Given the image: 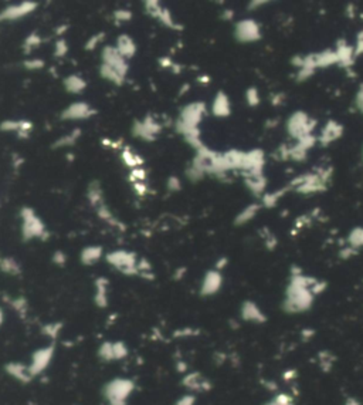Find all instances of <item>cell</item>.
I'll use <instances>...</instances> for the list:
<instances>
[{
  "mask_svg": "<svg viewBox=\"0 0 363 405\" xmlns=\"http://www.w3.org/2000/svg\"><path fill=\"white\" fill-rule=\"evenodd\" d=\"M163 7L165 6H162V3L159 0H145L144 1V9L146 11V14L155 20H159L163 11Z\"/></svg>",
  "mask_w": 363,
  "mask_h": 405,
  "instance_id": "obj_30",
  "label": "cell"
},
{
  "mask_svg": "<svg viewBox=\"0 0 363 405\" xmlns=\"http://www.w3.org/2000/svg\"><path fill=\"white\" fill-rule=\"evenodd\" d=\"M233 16H234V11L231 9H227L223 11V14H221V19L223 20H231L233 19Z\"/></svg>",
  "mask_w": 363,
  "mask_h": 405,
  "instance_id": "obj_55",
  "label": "cell"
},
{
  "mask_svg": "<svg viewBox=\"0 0 363 405\" xmlns=\"http://www.w3.org/2000/svg\"><path fill=\"white\" fill-rule=\"evenodd\" d=\"M223 286V276L219 270L213 269L206 271L204 277L201 280L200 284V296L203 297H210L219 293Z\"/></svg>",
  "mask_w": 363,
  "mask_h": 405,
  "instance_id": "obj_11",
  "label": "cell"
},
{
  "mask_svg": "<svg viewBox=\"0 0 363 405\" xmlns=\"http://www.w3.org/2000/svg\"><path fill=\"white\" fill-rule=\"evenodd\" d=\"M104 40H105V31H98V33L92 34L90 39L87 40L86 44H84V48H86L87 51H94Z\"/></svg>",
  "mask_w": 363,
  "mask_h": 405,
  "instance_id": "obj_36",
  "label": "cell"
},
{
  "mask_svg": "<svg viewBox=\"0 0 363 405\" xmlns=\"http://www.w3.org/2000/svg\"><path fill=\"white\" fill-rule=\"evenodd\" d=\"M184 174H186V176H187V179L189 181H191V182H199V181H201L206 175L201 174L199 169H196L194 166H191V165H189L187 166V169L184 171Z\"/></svg>",
  "mask_w": 363,
  "mask_h": 405,
  "instance_id": "obj_44",
  "label": "cell"
},
{
  "mask_svg": "<svg viewBox=\"0 0 363 405\" xmlns=\"http://www.w3.org/2000/svg\"><path fill=\"white\" fill-rule=\"evenodd\" d=\"M4 371L9 374L10 378L16 380L20 384H29L33 380L31 373L29 370V364L24 363H17V361H10L4 366Z\"/></svg>",
  "mask_w": 363,
  "mask_h": 405,
  "instance_id": "obj_12",
  "label": "cell"
},
{
  "mask_svg": "<svg viewBox=\"0 0 363 405\" xmlns=\"http://www.w3.org/2000/svg\"><path fill=\"white\" fill-rule=\"evenodd\" d=\"M98 71H99V76H101V78H104V80H106V81L112 83V84L116 86V87H122V86L125 84V81H126V77L121 76L118 71H115L114 68L108 67L106 64H102V63L99 64Z\"/></svg>",
  "mask_w": 363,
  "mask_h": 405,
  "instance_id": "obj_21",
  "label": "cell"
},
{
  "mask_svg": "<svg viewBox=\"0 0 363 405\" xmlns=\"http://www.w3.org/2000/svg\"><path fill=\"white\" fill-rule=\"evenodd\" d=\"M206 114V104L203 101H193L184 106L179 113V117L175 123V130L182 136L190 131L199 130V124Z\"/></svg>",
  "mask_w": 363,
  "mask_h": 405,
  "instance_id": "obj_3",
  "label": "cell"
},
{
  "mask_svg": "<svg viewBox=\"0 0 363 405\" xmlns=\"http://www.w3.org/2000/svg\"><path fill=\"white\" fill-rule=\"evenodd\" d=\"M246 98H247V104H249L250 107H256L260 104V96H258V91L257 88L251 87L247 90V93H246Z\"/></svg>",
  "mask_w": 363,
  "mask_h": 405,
  "instance_id": "obj_45",
  "label": "cell"
},
{
  "mask_svg": "<svg viewBox=\"0 0 363 405\" xmlns=\"http://www.w3.org/2000/svg\"><path fill=\"white\" fill-rule=\"evenodd\" d=\"M115 48L118 50V53L126 60H131L136 56V51H138V46L135 43V40L132 36L122 33L116 37L115 41Z\"/></svg>",
  "mask_w": 363,
  "mask_h": 405,
  "instance_id": "obj_15",
  "label": "cell"
},
{
  "mask_svg": "<svg viewBox=\"0 0 363 405\" xmlns=\"http://www.w3.org/2000/svg\"><path fill=\"white\" fill-rule=\"evenodd\" d=\"M182 384L191 393H200L210 390L211 384L199 373H186L182 378Z\"/></svg>",
  "mask_w": 363,
  "mask_h": 405,
  "instance_id": "obj_13",
  "label": "cell"
},
{
  "mask_svg": "<svg viewBox=\"0 0 363 405\" xmlns=\"http://www.w3.org/2000/svg\"><path fill=\"white\" fill-rule=\"evenodd\" d=\"M241 317L246 321H254V323H261L266 320L263 311L258 309L257 304H254L253 301H246L241 306Z\"/></svg>",
  "mask_w": 363,
  "mask_h": 405,
  "instance_id": "obj_20",
  "label": "cell"
},
{
  "mask_svg": "<svg viewBox=\"0 0 363 405\" xmlns=\"http://www.w3.org/2000/svg\"><path fill=\"white\" fill-rule=\"evenodd\" d=\"M197 81L201 84H207V83H210L211 78L209 76H200V77H197Z\"/></svg>",
  "mask_w": 363,
  "mask_h": 405,
  "instance_id": "obj_57",
  "label": "cell"
},
{
  "mask_svg": "<svg viewBox=\"0 0 363 405\" xmlns=\"http://www.w3.org/2000/svg\"><path fill=\"white\" fill-rule=\"evenodd\" d=\"M0 270L10 276H19L21 273V266L13 258H0Z\"/></svg>",
  "mask_w": 363,
  "mask_h": 405,
  "instance_id": "obj_27",
  "label": "cell"
},
{
  "mask_svg": "<svg viewBox=\"0 0 363 405\" xmlns=\"http://www.w3.org/2000/svg\"><path fill=\"white\" fill-rule=\"evenodd\" d=\"M80 136H81V130H80V128H76V130H73L70 134H66L63 135V136H60V138H57V139L54 141V144L51 145V148H53V149H61V148L73 146V145L77 144V141L80 139Z\"/></svg>",
  "mask_w": 363,
  "mask_h": 405,
  "instance_id": "obj_24",
  "label": "cell"
},
{
  "mask_svg": "<svg viewBox=\"0 0 363 405\" xmlns=\"http://www.w3.org/2000/svg\"><path fill=\"white\" fill-rule=\"evenodd\" d=\"M112 17H114L115 23H126V21H131L134 19V13L129 9H116L112 13Z\"/></svg>",
  "mask_w": 363,
  "mask_h": 405,
  "instance_id": "obj_40",
  "label": "cell"
},
{
  "mask_svg": "<svg viewBox=\"0 0 363 405\" xmlns=\"http://www.w3.org/2000/svg\"><path fill=\"white\" fill-rule=\"evenodd\" d=\"M54 354H56V346L54 344H48V346L40 347L33 351L29 363V370L33 378L40 377L47 370L50 364H51V361H53V358H54Z\"/></svg>",
  "mask_w": 363,
  "mask_h": 405,
  "instance_id": "obj_5",
  "label": "cell"
},
{
  "mask_svg": "<svg viewBox=\"0 0 363 405\" xmlns=\"http://www.w3.org/2000/svg\"><path fill=\"white\" fill-rule=\"evenodd\" d=\"M43 43V40H41V36L38 34L37 31H31L29 36L24 39V43H23V50H24V53L27 54V53H31L34 48H37L40 44Z\"/></svg>",
  "mask_w": 363,
  "mask_h": 405,
  "instance_id": "obj_33",
  "label": "cell"
},
{
  "mask_svg": "<svg viewBox=\"0 0 363 405\" xmlns=\"http://www.w3.org/2000/svg\"><path fill=\"white\" fill-rule=\"evenodd\" d=\"M171 70L173 71V74H181L182 70H183V66H181L179 63H175V64H173V67L171 68Z\"/></svg>",
  "mask_w": 363,
  "mask_h": 405,
  "instance_id": "obj_56",
  "label": "cell"
},
{
  "mask_svg": "<svg viewBox=\"0 0 363 405\" xmlns=\"http://www.w3.org/2000/svg\"><path fill=\"white\" fill-rule=\"evenodd\" d=\"M105 261L111 265L115 270L122 273L125 276H139L138 270V256L135 252L116 249L105 255Z\"/></svg>",
  "mask_w": 363,
  "mask_h": 405,
  "instance_id": "obj_4",
  "label": "cell"
},
{
  "mask_svg": "<svg viewBox=\"0 0 363 405\" xmlns=\"http://www.w3.org/2000/svg\"><path fill=\"white\" fill-rule=\"evenodd\" d=\"M363 53V33L359 34V39H358V46L355 47V56L358 54H362Z\"/></svg>",
  "mask_w": 363,
  "mask_h": 405,
  "instance_id": "obj_51",
  "label": "cell"
},
{
  "mask_svg": "<svg viewBox=\"0 0 363 405\" xmlns=\"http://www.w3.org/2000/svg\"><path fill=\"white\" fill-rule=\"evenodd\" d=\"M342 130H344L342 126H339V124L335 123V121H331V123H328L325 128L322 130V134L319 136V141H321L322 144H329V142H332L335 139H338V138L342 135Z\"/></svg>",
  "mask_w": 363,
  "mask_h": 405,
  "instance_id": "obj_22",
  "label": "cell"
},
{
  "mask_svg": "<svg viewBox=\"0 0 363 405\" xmlns=\"http://www.w3.org/2000/svg\"><path fill=\"white\" fill-rule=\"evenodd\" d=\"M314 126H315V123L308 120V117L304 113H296L288 120V131H289V134L298 139L311 134V131L314 130Z\"/></svg>",
  "mask_w": 363,
  "mask_h": 405,
  "instance_id": "obj_9",
  "label": "cell"
},
{
  "mask_svg": "<svg viewBox=\"0 0 363 405\" xmlns=\"http://www.w3.org/2000/svg\"><path fill=\"white\" fill-rule=\"evenodd\" d=\"M96 113L98 111L95 108H92L86 101H74L63 110L60 117L64 121H83L96 116Z\"/></svg>",
  "mask_w": 363,
  "mask_h": 405,
  "instance_id": "obj_8",
  "label": "cell"
},
{
  "mask_svg": "<svg viewBox=\"0 0 363 405\" xmlns=\"http://www.w3.org/2000/svg\"><path fill=\"white\" fill-rule=\"evenodd\" d=\"M87 81L86 78L80 74H68L67 77L63 78V87L67 91L68 94H83L87 90Z\"/></svg>",
  "mask_w": 363,
  "mask_h": 405,
  "instance_id": "obj_18",
  "label": "cell"
},
{
  "mask_svg": "<svg viewBox=\"0 0 363 405\" xmlns=\"http://www.w3.org/2000/svg\"><path fill=\"white\" fill-rule=\"evenodd\" d=\"M227 263H229V261H227V258H221V259H219L217 261V263H216V270H221L224 269L226 266H227Z\"/></svg>",
  "mask_w": 363,
  "mask_h": 405,
  "instance_id": "obj_53",
  "label": "cell"
},
{
  "mask_svg": "<svg viewBox=\"0 0 363 405\" xmlns=\"http://www.w3.org/2000/svg\"><path fill=\"white\" fill-rule=\"evenodd\" d=\"M98 358L104 363H112L114 360V347H112V341H104L101 343V346L98 347Z\"/></svg>",
  "mask_w": 363,
  "mask_h": 405,
  "instance_id": "obj_32",
  "label": "cell"
},
{
  "mask_svg": "<svg viewBox=\"0 0 363 405\" xmlns=\"http://www.w3.org/2000/svg\"><path fill=\"white\" fill-rule=\"evenodd\" d=\"M158 64H159V67L166 68V70L169 68L171 70L173 67V64H175V61L169 56H163V57L158 58Z\"/></svg>",
  "mask_w": 363,
  "mask_h": 405,
  "instance_id": "obj_49",
  "label": "cell"
},
{
  "mask_svg": "<svg viewBox=\"0 0 363 405\" xmlns=\"http://www.w3.org/2000/svg\"><path fill=\"white\" fill-rule=\"evenodd\" d=\"M186 271H187L186 268H179V269H176V271H175V280L183 279V276H184V273H186Z\"/></svg>",
  "mask_w": 363,
  "mask_h": 405,
  "instance_id": "obj_54",
  "label": "cell"
},
{
  "mask_svg": "<svg viewBox=\"0 0 363 405\" xmlns=\"http://www.w3.org/2000/svg\"><path fill=\"white\" fill-rule=\"evenodd\" d=\"M194 334H197V331H194L191 328H182V330L175 331V337H184V336H194Z\"/></svg>",
  "mask_w": 363,
  "mask_h": 405,
  "instance_id": "obj_50",
  "label": "cell"
},
{
  "mask_svg": "<svg viewBox=\"0 0 363 405\" xmlns=\"http://www.w3.org/2000/svg\"><path fill=\"white\" fill-rule=\"evenodd\" d=\"M159 21L162 23L165 27H168V29L179 30V31L183 30V24H179V23L175 20L172 11L168 9V7H163V11L162 14H161V17H159Z\"/></svg>",
  "mask_w": 363,
  "mask_h": 405,
  "instance_id": "obj_31",
  "label": "cell"
},
{
  "mask_svg": "<svg viewBox=\"0 0 363 405\" xmlns=\"http://www.w3.org/2000/svg\"><path fill=\"white\" fill-rule=\"evenodd\" d=\"M146 178H148V172H146L144 166H138L135 169H131V172H129V181L132 183L145 182Z\"/></svg>",
  "mask_w": 363,
  "mask_h": 405,
  "instance_id": "obj_41",
  "label": "cell"
},
{
  "mask_svg": "<svg viewBox=\"0 0 363 405\" xmlns=\"http://www.w3.org/2000/svg\"><path fill=\"white\" fill-rule=\"evenodd\" d=\"M258 209H260V205H257V203H253V205H250L247 208H244V209L237 215V218H236L234 223H236V225H244V223L250 222V221L257 215Z\"/></svg>",
  "mask_w": 363,
  "mask_h": 405,
  "instance_id": "obj_28",
  "label": "cell"
},
{
  "mask_svg": "<svg viewBox=\"0 0 363 405\" xmlns=\"http://www.w3.org/2000/svg\"><path fill=\"white\" fill-rule=\"evenodd\" d=\"M211 114L217 118H226L231 114V104L229 96L224 91H217L211 103Z\"/></svg>",
  "mask_w": 363,
  "mask_h": 405,
  "instance_id": "obj_16",
  "label": "cell"
},
{
  "mask_svg": "<svg viewBox=\"0 0 363 405\" xmlns=\"http://www.w3.org/2000/svg\"><path fill=\"white\" fill-rule=\"evenodd\" d=\"M244 182H246L250 191L254 192L256 195H260V193L264 191V188H266V179H264L263 174H246L244 175Z\"/></svg>",
  "mask_w": 363,
  "mask_h": 405,
  "instance_id": "obj_25",
  "label": "cell"
},
{
  "mask_svg": "<svg viewBox=\"0 0 363 405\" xmlns=\"http://www.w3.org/2000/svg\"><path fill=\"white\" fill-rule=\"evenodd\" d=\"M20 219H21V239L24 242H31L40 239V241H47L50 233L47 232L46 223L38 216L36 211L29 206H23L19 212Z\"/></svg>",
  "mask_w": 363,
  "mask_h": 405,
  "instance_id": "obj_1",
  "label": "cell"
},
{
  "mask_svg": "<svg viewBox=\"0 0 363 405\" xmlns=\"http://www.w3.org/2000/svg\"><path fill=\"white\" fill-rule=\"evenodd\" d=\"M61 330H63V323L60 321H54V323H47L41 327V333L43 336H46L48 340L51 341H56L60 334H61Z\"/></svg>",
  "mask_w": 363,
  "mask_h": 405,
  "instance_id": "obj_29",
  "label": "cell"
},
{
  "mask_svg": "<svg viewBox=\"0 0 363 405\" xmlns=\"http://www.w3.org/2000/svg\"><path fill=\"white\" fill-rule=\"evenodd\" d=\"M234 37L241 41V43H249V41H257L261 37V31L258 24L251 19L240 20L236 24L234 29Z\"/></svg>",
  "mask_w": 363,
  "mask_h": 405,
  "instance_id": "obj_10",
  "label": "cell"
},
{
  "mask_svg": "<svg viewBox=\"0 0 363 405\" xmlns=\"http://www.w3.org/2000/svg\"><path fill=\"white\" fill-rule=\"evenodd\" d=\"M112 347H114L115 361H122L129 356V348L124 341H112Z\"/></svg>",
  "mask_w": 363,
  "mask_h": 405,
  "instance_id": "obj_34",
  "label": "cell"
},
{
  "mask_svg": "<svg viewBox=\"0 0 363 405\" xmlns=\"http://www.w3.org/2000/svg\"><path fill=\"white\" fill-rule=\"evenodd\" d=\"M101 63L106 64L108 67L114 68L115 71H118L121 76L126 77L128 73H129V63L128 60L124 58L118 50L115 48V46H104L102 51H101Z\"/></svg>",
  "mask_w": 363,
  "mask_h": 405,
  "instance_id": "obj_7",
  "label": "cell"
},
{
  "mask_svg": "<svg viewBox=\"0 0 363 405\" xmlns=\"http://www.w3.org/2000/svg\"><path fill=\"white\" fill-rule=\"evenodd\" d=\"M3 323H4V310L0 307V327L3 326Z\"/></svg>",
  "mask_w": 363,
  "mask_h": 405,
  "instance_id": "obj_58",
  "label": "cell"
},
{
  "mask_svg": "<svg viewBox=\"0 0 363 405\" xmlns=\"http://www.w3.org/2000/svg\"><path fill=\"white\" fill-rule=\"evenodd\" d=\"M166 189H168L169 192H179V191H182L181 178H178V176H175V175L168 176V179H166Z\"/></svg>",
  "mask_w": 363,
  "mask_h": 405,
  "instance_id": "obj_43",
  "label": "cell"
},
{
  "mask_svg": "<svg viewBox=\"0 0 363 405\" xmlns=\"http://www.w3.org/2000/svg\"><path fill=\"white\" fill-rule=\"evenodd\" d=\"M94 303L98 309H106L109 304V280L101 276L94 281Z\"/></svg>",
  "mask_w": 363,
  "mask_h": 405,
  "instance_id": "obj_14",
  "label": "cell"
},
{
  "mask_svg": "<svg viewBox=\"0 0 363 405\" xmlns=\"http://www.w3.org/2000/svg\"><path fill=\"white\" fill-rule=\"evenodd\" d=\"M37 7L38 3L33 1V0H24V1L16 3V4H9L3 10H0V23L23 19L31 13H34Z\"/></svg>",
  "mask_w": 363,
  "mask_h": 405,
  "instance_id": "obj_6",
  "label": "cell"
},
{
  "mask_svg": "<svg viewBox=\"0 0 363 405\" xmlns=\"http://www.w3.org/2000/svg\"><path fill=\"white\" fill-rule=\"evenodd\" d=\"M142 121H144V124L146 126V128H148V130H149V131H151V133H152L156 138H158V135L162 133V130H163L162 124H161V123H158L152 114H146V116L144 117V120H142Z\"/></svg>",
  "mask_w": 363,
  "mask_h": 405,
  "instance_id": "obj_35",
  "label": "cell"
},
{
  "mask_svg": "<svg viewBox=\"0 0 363 405\" xmlns=\"http://www.w3.org/2000/svg\"><path fill=\"white\" fill-rule=\"evenodd\" d=\"M51 262H53L56 266L63 268V266H66V263H67V255H66L63 251H56L53 253V256H51Z\"/></svg>",
  "mask_w": 363,
  "mask_h": 405,
  "instance_id": "obj_46",
  "label": "cell"
},
{
  "mask_svg": "<svg viewBox=\"0 0 363 405\" xmlns=\"http://www.w3.org/2000/svg\"><path fill=\"white\" fill-rule=\"evenodd\" d=\"M68 51H70V47H68L67 40L64 37L56 40V43H54V57L64 58L68 54Z\"/></svg>",
  "mask_w": 363,
  "mask_h": 405,
  "instance_id": "obj_39",
  "label": "cell"
},
{
  "mask_svg": "<svg viewBox=\"0 0 363 405\" xmlns=\"http://www.w3.org/2000/svg\"><path fill=\"white\" fill-rule=\"evenodd\" d=\"M132 186H134L135 193L138 196H141V198H144L145 195L149 192V188H148V185L145 182H135L132 183Z\"/></svg>",
  "mask_w": 363,
  "mask_h": 405,
  "instance_id": "obj_48",
  "label": "cell"
},
{
  "mask_svg": "<svg viewBox=\"0 0 363 405\" xmlns=\"http://www.w3.org/2000/svg\"><path fill=\"white\" fill-rule=\"evenodd\" d=\"M131 133H132L135 138L142 139L145 142H153L156 139V136L146 128L142 120H135L132 123V127H131Z\"/></svg>",
  "mask_w": 363,
  "mask_h": 405,
  "instance_id": "obj_23",
  "label": "cell"
},
{
  "mask_svg": "<svg viewBox=\"0 0 363 405\" xmlns=\"http://www.w3.org/2000/svg\"><path fill=\"white\" fill-rule=\"evenodd\" d=\"M121 159H122V162H124L128 168H131V169H135V168L144 165V158H142L141 155L134 154L132 149H131L129 146H125L124 149H122V152H121Z\"/></svg>",
  "mask_w": 363,
  "mask_h": 405,
  "instance_id": "obj_26",
  "label": "cell"
},
{
  "mask_svg": "<svg viewBox=\"0 0 363 405\" xmlns=\"http://www.w3.org/2000/svg\"><path fill=\"white\" fill-rule=\"evenodd\" d=\"M67 30H68V24H61V26H57V27H56V30H54V34L58 36V39H61V37H63V34H64Z\"/></svg>",
  "mask_w": 363,
  "mask_h": 405,
  "instance_id": "obj_52",
  "label": "cell"
},
{
  "mask_svg": "<svg viewBox=\"0 0 363 405\" xmlns=\"http://www.w3.org/2000/svg\"><path fill=\"white\" fill-rule=\"evenodd\" d=\"M9 303H10V306L13 307V310H14V311H17L21 317H23V316L27 313V310H29V303H27V300L24 299L23 296L9 300Z\"/></svg>",
  "mask_w": 363,
  "mask_h": 405,
  "instance_id": "obj_37",
  "label": "cell"
},
{
  "mask_svg": "<svg viewBox=\"0 0 363 405\" xmlns=\"http://www.w3.org/2000/svg\"><path fill=\"white\" fill-rule=\"evenodd\" d=\"M173 405H196V396L194 394H184Z\"/></svg>",
  "mask_w": 363,
  "mask_h": 405,
  "instance_id": "obj_47",
  "label": "cell"
},
{
  "mask_svg": "<svg viewBox=\"0 0 363 405\" xmlns=\"http://www.w3.org/2000/svg\"><path fill=\"white\" fill-rule=\"evenodd\" d=\"M87 199L91 206L98 208L99 205H102L104 202V191L101 188V183L99 181H92V182L88 185L87 188Z\"/></svg>",
  "mask_w": 363,
  "mask_h": 405,
  "instance_id": "obj_19",
  "label": "cell"
},
{
  "mask_svg": "<svg viewBox=\"0 0 363 405\" xmlns=\"http://www.w3.org/2000/svg\"><path fill=\"white\" fill-rule=\"evenodd\" d=\"M135 387L131 378L116 377L102 387V397L106 405H128V400L134 394Z\"/></svg>",
  "mask_w": 363,
  "mask_h": 405,
  "instance_id": "obj_2",
  "label": "cell"
},
{
  "mask_svg": "<svg viewBox=\"0 0 363 405\" xmlns=\"http://www.w3.org/2000/svg\"><path fill=\"white\" fill-rule=\"evenodd\" d=\"M23 67L29 71H37V70H43L46 67V63L43 58H29L23 61Z\"/></svg>",
  "mask_w": 363,
  "mask_h": 405,
  "instance_id": "obj_42",
  "label": "cell"
},
{
  "mask_svg": "<svg viewBox=\"0 0 363 405\" xmlns=\"http://www.w3.org/2000/svg\"><path fill=\"white\" fill-rule=\"evenodd\" d=\"M104 258V248L99 245L86 246L80 253V261L84 266H94Z\"/></svg>",
  "mask_w": 363,
  "mask_h": 405,
  "instance_id": "obj_17",
  "label": "cell"
},
{
  "mask_svg": "<svg viewBox=\"0 0 363 405\" xmlns=\"http://www.w3.org/2000/svg\"><path fill=\"white\" fill-rule=\"evenodd\" d=\"M21 128V120H4L0 123L1 133H19Z\"/></svg>",
  "mask_w": 363,
  "mask_h": 405,
  "instance_id": "obj_38",
  "label": "cell"
}]
</instances>
